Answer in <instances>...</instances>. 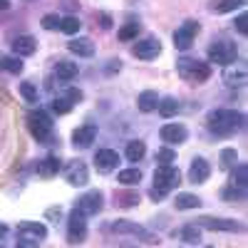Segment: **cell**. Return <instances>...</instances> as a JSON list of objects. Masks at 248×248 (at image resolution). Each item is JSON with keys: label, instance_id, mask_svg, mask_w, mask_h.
Returning a JSON list of instances; mask_svg holds the SVG:
<instances>
[{"label": "cell", "instance_id": "6da1fadb", "mask_svg": "<svg viewBox=\"0 0 248 248\" xmlns=\"http://www.w3.org/2000/svg\"><path fill=\"white\" fill-rule=\"evenodd\" d=\"M206 122H209V129L214 134L231 137L243 127V114L236 112V109H214L209 117H206Z\"/></svg>", "mask_w": 248, "mask_h": 248}, {"label": "cell", "instance_id": "7a4b0ae2", "mask_svg": "<svg viewBox=\"0 0 248 248\" xmlns=\"http://www.w3.org/2000/svg\"><path fill=\"white\" fill-rule=\"evenodd\" d=\"M179 181H181V174H179L176 167H171V164H159L156 171H154V186H152L149 196L154 201H161L171 189H176Z\"/></svg>", "mask_w": 248, "mask_h": 248}, {"label": "cell", "instance_id": "3957f363", "mask_svg": "<svg viewBox=\"0 0 248 248\" xmlns=\"http://www.w3.org/2000/svg\"><path fill=\"white\" fill-rule=\"evenodd\" d=\"M179 75L189 82H206L211 77V67L201 60H191V57H181L179 60Z\"/></svg>", "mask_w": 248, "mask_h": 248}, {"label": "cell", "instance_id": "277c9868", "mask_svg": "<svg viewBox=\"0 0 248 248\" xmlns=\"http://www.w3.org/2000/svg\"><path fill=\"white\" fill-rule=\"evenodd\" d=\"M28 124H30V132L37 141H47L52 137V119L47 112L43 109H35L28 114Z\"/></svg>", "mask_w": 248, "mask_h": 248}, {"label": "cell", "instance_id": "5b68a950", "mask_svg": "<svg viewBox=\"0 0 248 248\" xmlns=\"http://www.w3.org/2000/svg\"><path fill=\"white\" fill-rule=\"evenodd\" d=\"M209 57L211 62H216V65H233L236 57H238V47L233 43H226V40H221V43H214L209 47Z\"/></svg>", "mask_w": 248, "mask_h": 248}, {"label": "cell", "instance_id": "8992f818", "mask_svg": "<svg viewBox=\"0 0 248 248\" xmlns=\"http://www.w3.org/2000/svg\"><path fill=\"white\" fill-rule=\"evenodd\" d=\"M112 231H114V233L134 236V238H139V241H144V243H156V236H154L152 231L141 229V226H137V223H132V221H124V218H119V221L112 223Z\"/></svg>", "mask_w": 248, "mask_h": 248}, {"label": "cell", "instance_id": "52a82bcc", "mask_svg": "<svg viewBox=\"0 0 248 248\" xmlns=\"http://www.w3.org/2000/svg\"><path fill=\"white\" fill-rule=\"evenodd\" d=\"M199 226H201V229H209V231H226V233L241 231L238 221H233V218H218V216H201Z\"/></svg>", "mask_w": 248, "mask_h": 248}, {"label": "cell", "instance_id": "ba28073f", "mask_svg": "<svg viewBox=\"0 0 248 248\" xmlns=\"http://www.w3.org/2000/svg\"><path fill=\"white\" fill-rule=\"evenodd\" d=\"M75 211H79L82 216H94L102 211V194L99 191H87L82 194L75 203Z\"/></svg>", "mask_w": 248, "mask_h": 248}, {"label": "cell", "instance_id": "9c48e42d", "mask_svg": "<svg viewBox=\"0 0 248 248\" xmlns=\"http://www.w3.org/2000/svg\"><path fill=\"white\" fill-rule=\"evenodd\" d=\"M199 35V23L196 20H186V23L174 32V45L179 50H189L194 45V37Z\"/></svg>", "mask_w": 248, "mask_h": 248}, {"label": "cell", "instance_id": "30bf717a", "mask_svg": "<svg viewBox=\"0 0 248 248\" xmlns=\"http://www.w3.org/2000/svg\"><path fill=\"white\" fill-rule=\"evenodd\" d=\"M87 238V223H85V216L79 211H72L70 221H67V241L70 243H82Z\"/></svg>", "mask_w": 248, "mask_h": 248}, {"label": "cell", "instance_id": "8fae6325", "mask_svg": "<svg viewBox=\"0 0 248 248\" xmlns=\"http://www.w3.org/2000/svg\"><path fill=\"white\" fill-rule=\"evenodd\" d=\"M132 52H134V57H139V60H154V57H159V52H161V43H159L156 37H144V40H139V43H134Z\"/></svg>", "mask_w": 248, "mask_h": 248}, {"label": "cell", "instance_id": "7c38bea8", "mask_svg": "<svg viewBox=\"0 0 248 248\" xmlns=\"http://www.w3.org/2000/svg\"><path fill=\"white\" fill-rule=\"evenodd\" d=\"M65 179H67V184H70V186H85V184H87V179H90L87 167H85V164H82L79 159L70 161V164H67V169H65Z\"/></svg>", "mask_w": 248, "mask_h": 248}, {"label": "cell", "instance_id": "4fadbf2b", "mask_svg": "<svg viewBox=\"0 0 248 248\" xmlns=\"http://www.w3.org/2000/svg\"><path fill=\"white\" fill-rule=\"evenodd\" d=\"M94 137H97V127H94V124H82V127H77L72 132V144L79 147V149H87L90 144L94 141Z\"/></svg>", "mask_w": 248, "mask_h": 248}, {"label": "cell", "instance_id": "5bb4252c", "mask_svg": "<svg viewBox=\"0 0 248 248\" xmlns=\"http://www.w3.org/2000/svg\"><path fill=\"white\" fill-rule=\"evenodd\" d=\"M94 164H97V171L107 174V171H112L119 164V154L114 149H99L97 156H94Z\"/></svg>", "mask_w": 248, "mask_h": 248}, {"label": "cell", "instance_id": "9a60e30c", "mask_svg": "<svg viewBox=\"0 0 248 248\" xmlns=\"http://www.w3.org/2000/svg\"><path fill=\"white\" fill-rule=\"evenodd\" d=\"M186 137H189V132H186L184 124H164L161 127V139L167 144H181L186 141Z\"/></svg>", "mask_w": 248, "mask_h": 248}, {"label": "cell", "instance_id": "2e32d148", "mask_svg": "<svg viewBox=\"0 0 248 248\" xmlns=\"http://www.w3.org/2000/svg\"><path fill=\"white\" fill-rule=\"evenodd\" d=\"M209 174H211V164L206 161V159H201V156H196L191 161V169H189L191 184H203L206 179H209Z\"/></svg>", "mask_w": 248, "mask_h": 248}, {"label": "cell", "instance_id": "e0dca14e", "mask_svg": "<svg viewBox=\"0 0 248 248\" xmlns=\"http://www.w3.org/2000/svg\"><path fill=\"white\" fill-rule=\"evenodd\" d=\"M35 50H37V40L30 37V35H17V37L13 40V52H15L17 57H28V55H32Z\"/></svg>", "mask_w": 248, "mask_h": 248}, {"label": "cell", "instance_id": "ac0fdd59", "mask_svg": "<svg viewBox=\"0 0 248 248\" xmlns=\"http://www.w3.org/2000/svg\"><path fill=\"white\" fill-rule=\"evenodd\" d=\"M17 231H20L23 238H30V241H40V238L47 236V229L43 223H30V221H23L17 226Z\"/></svg>", "mask_w": 248, "mask_h": 248}, {"label": "cell", "instance_id": "d6986e66", "mask_svg": "<svg viewBox=\"0 0 248 248\" xmlns=\"http://www.w3.org/2000/svg\"><path fill=\"white\" fill-rule=\"evenodd\" d=\"M223 82H226V85H229V87H243L246 85V70H241V67H226L223 70Z\"/></svg>", "mask_w": 248, "mask_h": 248}, {"label": "cell", "instance_id": "ffe728a7", "mask_svg": "<svg viewBox=\"0 0 248 248\" xmlns=\"http://www.w3.org/2000/svg\"><path fill=\"white\" fill-rule=\"evenodd\" d=\"M156 105H159V94H156L154 90L141 92L139 99H137V107H139V112H144V114H147V112H154Z\"/></svg>", "mask_w": 248, "mask_h": 248}, {"label": "cell", "instance_id": "44dd1931", "mask_svg": "<svg viewBox=\"0 0 248 248\" xmlns=\"http://www.w3.org/2000/svg\"><path fill=\"white\" fill-rule=\"evenodd\" d=\"M67 47H70V52H75V55H79V57H92V55H94V45L90 43L87 37H75Z\"/></svg>", "mask_w": 248, "mask_h": 248}, {"label": "cell", "instance_id": "7402d4cb", "mask_svg": "<svg viewBox=\"0 0 248 248\" xmlns=\"http://www.w3.org/2000/svg\"><path fill=\"white\" fill-rule=\"evenodd\" d=\"M57 171H60V159L57 156H47V159H43V161L37 164V174L45 176V179L55 176Z\"/></svg>", "mask_w": 248, "mask_h": 248}, {"label": "cell", "instance_id": "603a6c76", "mask_svg": "<svg viewBox=\"0 0 248 248\" xmlns=\"http://www.w3.org/2000/svg\"><path fill=\"white\" fill-rule=\"evenodd\" d=\"M124 154H127V159L134 164V161H141L144 159V154H147V147H144V141H129L127 144V152H124Z\"/></svg>", "mask_w": 248, "mask_h": 248}, {"label": "cell", "instance_id": "cb8c5ba5", "mask_svg": "<svg viewBox=\"0 0 248 248\" xmlns=\"http://www.w3.org/2000/svg\"><path fill=\"white\" fill-rule=\"evenodd\" d=\"M156 109H159V114L161 117H167V119H171L176 112H179V102L174 99V97H167V99H159V105H156Z\"/></svg>", "mask_w": 248, "mask_h": 248}, {"label": "cell", "instance_id": "d4e9b609", "mask_svg": "<svg viewBox=\"0 0 248 248\" xmlns=\"http://www.w3.org/2000/svg\"><path fill=\"white\" fill-rule=\"evenodd\" d=\"M117 181L119 184H124V186H134V184H139L141 181V171L139 169H122L119 171V176H117Z\"/></svg>", "mask_w": 248, "mask_h": 248}, {"label": "cell", "instance_id": "484cf974", "mask_svg": "<svg viewBox=\"0 0 248 248\" xmlns=\"http://www.w3.org/2000/svg\"><path fill=\"white\" fill-rule=\"evenodd\" d=\"M174 203H176V209L186 211V209H196V206H201V199L194 196V194H179Z\"/></svg>", "mask_w": 248, "mask_h": 248}, {"label": "cell", "instance_id": "4316f807", "mask_svg": "<svg viewBox=\"0 0 248 248\" xmlns=\"http://www.w3.org/2000/svg\"><path fill=\"white\" fill-rule=\"evenodd\" d=\"M0 67L13 72V75H20L23 72V62H20V57H10V55H0Z\"/></svg>", "mask_w": 248, "mask_h": 248}, {"label": "cell", "instance_id": "83f0119b", "mask_svg": "<svg viewBox=\"0 0 248 248\" xmlns=\"http://www.w3.org/2000/svg\"><path fill=\"white\" fill-rule=\"evenodd\" d=\"M114 201H117V206L127 209V206H137L139 203V194L137 191H119V194H114Z\"/></svg>", "mask_w": 248, "mask_h": 248}, {"label": "cell", "instance_id": "f1b7e54d", "mask_svg": "<svg viewBox=\"0 0 248 248\" xmlns=\"http://www.w3.org/2000/svg\"><path fill=\"white\" fill-rule=\"evenodd\" d=\"M55 75L60 77V79H75L77 77V65H72V62H60V65L55 67Z\"/></svg>", "mask_w": 248, "mask_h": 248}, {"label": "cell", "instance_id": "f546056e", "mask_svg": "<svg viewBox=\"0 0 248 248\" xmlns=\"http://www.w3.org/2000/svg\"><path fill=\"white\" fill-rule=\"evenodd\" d=\"M181 238H184V243H199L201 241V229H199V226H194V223L184 226Z\"/></svg>", "mask_w": 248, "mask_h": 248}, {"label": "cell", "instance_id": "4dcf8cb0", "mask_svg": "<svg viewBox=\"0 0 248 248\" xmlns=\"http://www.w3.org/2000/svg\"><path fill=\"white\" fill-rule=\"evenodd\" d=\"M60 30L65 32V35H77V32H79V20L72 17V15H70V17H62V20H60Z\"/></svg>", "mask_w": 248, "mask_h": 248}, {"label": "cell", "instance_id": "1f68e13d", "mask_svg": "<svg viewBox=\"0 0 248 248\" xmlns=\"http://www.w3.org/2000/svg\"><path fill=\"white\" fill-rule=\"evenodd\" d=\"M231 184H233V186H243V189H246V184H248V169L243 167V164H236V167H233Z\"/></svg>", "mask_w": 248, "mask_h": 248}, {"label": "cell", "instance_id": "d6a6232c", "mask_svg": "<svg viewBox=\"0 0 248 248\" xmlns=\"http://www.w3.org/2000/svg\"><path fill=\"white\" fill-rule=\"evenodd\" d=\"M119 40L122 43H129V40H134L137 35H139V25L137 23H129V25H124V28H119Z\"/></svg>", "mask_w": 248, "mask_h": 248}, {"label": "cell", "instance_id": "836d02e7", "mask_svg": "<svg viewBox=\"0 0 248 248\" xmlns=\"http://www.w3.org/2000/svg\"><path fill=\"white\" fill-rule=\"evenodd\" d=\"M221 196H223V199H229V201H241V199L246 196V189H243V186H233V184H231L229 189H223V191H221Z\"/></svg>", "mask_w": 248, "mask_h": 248}, {"label": "cell", "instance_id": "e575fe53", "mask_svg": "<svg viewBox=\"0 0 248 248\" xmlns=\"http://www.w3.org/2000/svg\"><path fill=\"white\" fill-rule=\"evenodd\" d=\"M241 5H243V0H221V3L214 5V10H216V13H233V10H238Z\"/></svg>", "mask_w": 248, "mask_h": 248}, {"label": "cell", "instance_id": "d590c367", "mask_svg": "<svg viewBox=\"0 0 248 248\" xmlns=\"http://www.w3.org/2000/svg\"><path fill=\"white\" fill-rule=\"evenodd\" d=\"M20 94H23V99H25V102L35 105V99H37V90H35L32 82H23V85H20Z\"/></svg>", "mask_w": 248, "mask_h": 248}, {"label": "cell", "instance_id": "8d00e7d4", "mask_svg": "<svg viewBox=\"0 0 248 248\" xmlns=\"http://www.w3.org/2000/svg\"><path fill=\"white\" fill-rule=\"evenodd\" d=\"M156 161H159V164H174V161H176V152L169 149V147H164V149L156 152Z\"/></svg>", "mask_w": 248, "mask_h": 248}, {"label": "cell", "instance_id": "74e56055", "mask_svg": "<svg viewBox=\"0 0 248 248\" xmlns=\"http://www.w3.org/2000/svg\"><path fill=\"white\" fill-rule=\"evenodd\" d=\"M221 167H223V169L236 167V149H223V152H221Z\"/></svg>", "mask_w": 248, "mask_h": 248}, {"label": "cell", "instance_id": "f35d334b", "mask_svg": "<svg viewBox=\"0 0 248 248\" xmlns=\"http://www.w3.org/2000/svg\"><path fill=\"white\" fill-rule=\"evenodd\" d=\"M70 109H72V102H70L67 97H65V99H55V102H52V112H55V114H67Z\"/></svg>", "mask_w": 248, "mask_h": 248}, {"label": "cell", "instance_id": "ab89813d", "mask_svg": "<svg viewBox=\"0 0 248 248\" xmlns=\"http://www.w3.org/2000/svg\"><path fill=\"white\" fill-rule=\"evenodd\" d=\"M60 15H55V13H50V15H45L43 20H40V25H43L45 30H55V28H60Z\"/></svg>", "mask_w": 248, "mask_h": 248}, {"label": "cell", "instance_id": "60d3db41", "mask_svg": "<svg viewBox=\"0 0 248 248\" xmlns=\"http://www.w3.org/2000/svg\"><path fill=\"white\" fill-rule=\"evenodd\" d=\"M236 30L243 32V35L248 32V20H246V15H238V17H236Z\"/></svg>", "mask_w": 248, "mask_h": 248}, {"label": "cell", "instance_id": "b9f144b4", "mask_svg": "<svg viewBox=\"0 0 248 248\" xmlns=\"http://www.w3.org/2000/svg\"><path fill=\"white\" fill-rule=\"evenodd\" d=\"M67 99L70 102H79L82 99V92L79 90H67Z\"/></svg>", "mask_w": 248, "mask_h": 248}, {"label": "cell", "instance_id": "7bdbcfd3", "mask_svg": "<svg viewBox=\"0 0 248 248\" xmlns=\"http://www.w3.org/2000/svg\"><path fill=\"white\" fill-rule=\"evenodd\" d=\"M17 248H37V243H35V241H30V238H23V241L17 243Z\"/></svg>", "mask_w": 248, "mask_h": 248}, {"label": "cell", "instance_id": "ee69618b", "mask_svg": "<svg viewBox=\"0 0 248 248\" xmlns=\"http://www.w3.org/2000/svg\"><path fill=\"white\" fill-rule=\"evenodd\" d=\"M99 20H102V28H109L112 23H109V17L107 15H99Z\"/></svg>", "mask_w": 248, "mask_h": 248}, {"label": "cell", "instance_id": "f6af8a7d", "mask_svg": "<svg viewBox=\"0 0 248 248\" xmlns=\"http://www.w3.org/2000/svg\"><path fill=\"white\" fill-rule=\"evenodd\" d=\"M57 216H60V209H50L47 211V218H57Z\"/></svg>", "mask_w": 248, "mask_h": 248}, {"label": "cell", "instance_id": "bcb514c9", "mask_svg": "<svg viewBox=\"0 0 248 248\" xmlns=\"http://www.w3.org/2000/svg\"><path fill=\"white\" fill-rule=\"evenodd\" d=\"M10 8V0H0V10H8Z\"/></svg>", "mask_w": 248, "mask_h": 248}, {"label": "cell", "instance_id": "7dc6e473", "mask_svg": "<svg viewBox=\"0 0 248 248\" xmlns=\"http://www.w3.org/2000/svg\"><path fill=\"white\" fill-rule=\"evenodd\" d=\"M5 233H8V229H5L3 223H0V238H5Z\"/></svg>", "mask_w": 248, "mask_h": 248}, {"label": "cell", "instance_id": "c3c4849f", "mask_svg": "<svg viewBox=\"0 0 248 248\" xmlns=\"http://www.w3.org/2000/svg\"><path fill=\"white\" fill-rule=\"evenodd\" d=\"M206 248H211V246H206Z\"/></svg>", "mask_w": 248, "mask_h": 248}]
</instances>
